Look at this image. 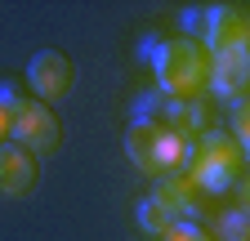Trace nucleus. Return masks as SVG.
Masks as SVG:
<instances>
[{"mask_svg":"<svg viewBox=\"0 0 250 241\" xmlns=\"http://www.w3.org/2000/svg\"><path fill=\"white\" fill-rule=\"evenodd\" d=\"M0 103L9 107V120H14V125H9V139L18 147H27L31 157H45V152H54V147L62 143V130H58L54 107L41 103L36 94H31V99H18L14 85H0Z\"/></svg>","mask_w":250,"mask_h":241,"instance_id":"nucleus-4","label":"nucleus"},{"mask_svg":"<svg viewBox=\"0 0 250 241\" xmlns=\"http://www.w3.org/2000/svg\"><path fill=\"white\" fill-rule=\"evenodd\" d=\"M192 152H197V139H183V134H174L170 125H161L152 116H134L125 125V157L143 174H156V179L188 174Z\"/></svg>","mask_w":250,"mask_h":241,"instance_id":"nucleus-2","label":"nucleus"},{"mask_svg":"<svg viewBox=\"0 0 250 241\" xmlns=\"http://www.w3.org/2000/svg\"><path fill=\"white\" fill-rule=\"evenodd\" d=\"M161 241H214V237H210L201 223H179V228H174V232H166Z\"/></svg>","mask_w":250,"mask_h":241,"instance_id":"nucleus-12","label":"nucleus"},{"mask_svg":"<svg viewBox=\"0 0 250 241\" xmlns=\"http://www.w3.org/2000/svg\"><path fill=\"white\" fill-rule=\"evenodd\" d=\"M197 192H201V188H197L188 174H166V179H156L152 197L139 205L143 232L166 237V232H174L179 223H188V215L197 210Z\"/></svg>","mask_w":250,"mask_h":241,"instance_id":"nucleus-5","label":"nucleus"},{"mask_svg":"<svg viewBox=\"0 0 250 241\" xmlns=\"http://www.w3.org/2000/svg\"><path fill=\"white\" fill-rule=\"evenodd\" d=\"M228 130H232V139H237V143L246 147V157H250V99H237V103H232Z\"/></svg>","mask_w":250,"mask_h":241,"instance_id":"nucleus-11","label":"nucleus"},{"mask_svg":"<svg viewBox=\"0 0 250 241\" xmlns=\"http://www.w3.org/2000/svg\"><path fill=\"white\" fill-rule=\"evenodd\" d=\"M139 116H152V120H161V125H170L174 134L183 139H201L206 134V107L201 103H188V99H143L139 103Z\"/></svg>","mask_w":250,"mask_h":241,"instance_id":"nucleus-8","label":"nucleus"},{"mask_svg":"<svg viewBox=\"0 0 250 241\" xmlns=\"http://www.w3.org/2000/svg\"><path fill=\"white\" fill-rule=\"evenodd\" d=\"M210 89L219 99H250V49H232V54H219L214 58V72H210Z\"/></svg>","mask_w":250,"mask_h":241,"instance_id":"nucleus-10","label":"nucleus"},{"mask_svg":"<svg viewBox=\"0 0 250 241\" xmlns=\"http://www.w3.org/2000/svg\"><path fill=\"white\" fill-rule=\"evenodd\" d=\"M246 147L232 139V130H206L201 139H197V152H192V165H188V179L201 188V192H210V197H219V192H228L232 183H241L246 179Z\"/></svg>","mask_w":250,"mask_h":241,"instance_id":"nucleus-3","label":"nucleus"},{"mask_svg":"<svg viewBox=\"0 0 250 241\" xmlns=\"http://www.w3.org/2000/svg\"><path fill=\"white\" fill-rule=\"evenodd\" d=\"M36 174H41V165L27 147H18L14 139L0 147V197H27L36 188Z\"/></svg>","mask_w":250,"mask_h":241,"instance_id":"nucleus-9","label":"nucleus"},{"mask_svg":"<svg viewBox=\"0 0 250 241\" xmlns=\"http://www.w3.org/2000/svg\"><path fill=\"white\" fill-rule=\"evenodd\" d=\"M201 45L210 49V58L232 54V49H250V14L237 5H214L201 18Z\"/></svg>","mask_w":250,"mask_h":241,"instance_id":"nucleus-6","label":"nucleus"},{"mask_svg":"<svg viewBox=\"0 0 250 241\" xmlns=\"http://www.w3.org/2000/svg\"><path fill=\"white\" fill-rule=\"evenodd\" d=\"M237 197H241V210H250V170H246V179L237 183Z\"/></svg>","mask_w":250,"mask_h":241,"instance_id":"nucleus-14","label":"nucleus"},{"mask_svg":"<svg viewBox=\"0 0 250 241\" xmlns=\"http://www.w3.org/2000/svg\"><path fill=\"white\" fill-rule=\"evenodd\" d=\"M9 125H14V120H9V107H5V103H0V147H5V143H9Z\"/></svg>","mask_w":250,"mask_h":241,"instance_id":"nucleus-13","label":"nucleus"},{"mask_svg":"<svg viewBox=\"0 0 250 241\" xmlns=\"http://www.w3.org/2000/svg\"><path fill=\"white\" fill-rule=\"evenodd\" d=\"M72 80H76V67H72V58L58 54V49H41V54L27 63V85L36 89L41 103L67 99V94H72Z\"/></svg>","mask_w":250,"mask_h":241,"instance_id":"nucleus-7","label":"nucleus"},{"mask_svg":"<svg viewBox=\"0 0 250 241\" xmlns=\"http://www.w3.org/2000/svg\"><path fill=\"white\" fill-rule=\"evenodd\" d=\"M210 72H214V58L197 36H170L152 54V76L161 99L201 103V94L210 89Z\"/></svg>","mask_w":250,"mask_h":241,"instance_id":"nucleus-1","label":"nucleus"}]
</instances>
